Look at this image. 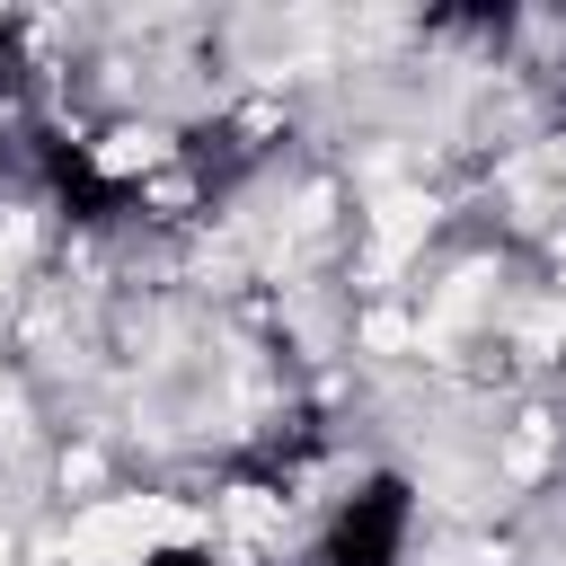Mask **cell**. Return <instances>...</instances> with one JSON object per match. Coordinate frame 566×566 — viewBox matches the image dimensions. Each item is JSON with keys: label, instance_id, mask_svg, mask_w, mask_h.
Masks as SVG:
<instances>
[{"label": "cell", "instance_id": "6da1fadb", "mask_svg": "<svg viewBox=\"0 0 566 566\" xmlns=\"http://www.w3.org/2000/svg\"><path fill=\"white\" fill-rule=\"evenodd\" d=\"M407 548H416V495L398 469H371L327 504L310 566H407Z\"/></svg>", "mask_w": 566, "mask_h": 566}, {"label": "cell", "instance_id": "7a4b0ae2", "mask_svg": "<svg viewBox=\"0 0 566 566\" xmlns=\"http://www.w3.org/2000/svg\"><path fill=\"white\" fill-rule=\"evenodd\" d=\"M133 566H212V548H150V557H133Z\"/></svg>", "mask_w": 566, "mask_h": 566}]
</instances>
